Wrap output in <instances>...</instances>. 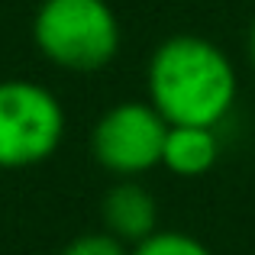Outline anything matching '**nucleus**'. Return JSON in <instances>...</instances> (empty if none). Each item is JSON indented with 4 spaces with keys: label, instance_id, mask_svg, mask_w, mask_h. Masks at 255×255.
Segmentation results:
<instances>
[{
    "label": "nucleus",
    "instance_id": "nucleus-6",
    "mask_svg": "<svg viewBox=\"0 0 255 255\" xmlns=\"http://www.w3.org/2000/svg\"><path fill=\"white\" fill-rule=\"evenodd\" d=\"M223 145L217 126H168L162 168L174 178H204L217 168Z\"/></svg>",
    "mask_w": 255,
    "mask_h": 255
},
{
    "label": "nucleus",
    "instance_id": "nucleus-7",
    "mask_svg": "<svg viewBox=\"0 0 255 255\" xmlns=\"http://www.w3.org/2000/svg\"><path fill=\"white\" fill-rule=\"evenodd\" d=\"M129 255H213L204 239H197L187 230H162L158 226L142 243L129 246Z\"/></svg>",
    "mask_w": 255,
    "mask_h": 255
},
{
    "label": "nucleus",
    "instance_id": "nucleus-9",
    "mask_svg": "<svg viewBox=\"0 0 255 255\" xmlns=\"http://www.w3.org/2000/svg\"><path fill=\"white\" fill-rule=\"evenodd\" d=\"M246 52H249V62L255 68V19L249 23V36H246Z\"/></svg>",
    "mask_w": 255,
    "mask_h": 255
},
{
    "label": "nucleus",
    "instance_id": "nucleus-8",
    "mask_svg": "<svg viewBox=\"0 0 255 255\" xmlns=\"http://www.w3.org/2000/svg\"><path fill=\"white\" fill-rule=\"evenodd\" d=\"M58 255H129V246L107 230H87L71 236Z\"/></svg>",
    "mask_w": 255,
    "mask_h": 255
},
{
    "label": "nucleus",
    "instance_id": "nucleus-5",
    "mask_svg": "<svg viewBox=\"0 0 255 255\" xmlns=\"http://www.w3.org/2000/svg\"><path fill=\"white\" fill-rule=\"evenodd\" d=\"M100 230L126 246L142 243L158 230V197L139 178H117L100 197Z\"/></svg>",
    "mask_w": 255,
    "mask_h": 255
},
{
    "label": "nucleus",
    "instance_id": "nucleus-3",
    "mask_svg": "<svg viewBox=\"0 0 255 255\" xmlns=\"http://www.w3.org/2000/svg\"><path fill=\"white\" fill-rule=\"evenodd\" d=\"M68 117L52 87L29 78L0 81V168L19 171L49 162L65 142Z\"/></svg>",
    "mask_w": 255,
    "mask_h": 255
},
{
    "label": "nucleus",
    "instance_id": "nucleus-2",
    "mask_svg": "<svg viewBox=\"0 0 255 255\" xmlns=\"http://www.w3.org/2000/svg\"><path fill=\"white\" fill-rule=\"evenodd\" d=\"M29 32L39 55L68 75H97L123 49V23L110 0H39Z\"/></svg>",
    "mask_w": 255,
    "mask_h": 255
},
{
    "label": "nucleus",
    "instance_id": "nucleus-1",
    "mask_svg": "<svg viewBox=\"0 0 255 255\" xmlns=\"http://www.w3.org/2000/svg\"><path fill=\"white\" fill-rule=\"evenodd\" d=\"M145 97L168 126H220L236 110L239 75L213 39L174 32L145 62Z\"/></svg>",
    "mask_w": 255,
    "mask_h": 255
},
{
    "label": "nucleus",
    "instance_id": "nucleus-4",
    "mask_svg": "<svg viewBox=\"0 0 255 255\" xmlns=\"http://www.w3.org/2000/svg\"><path fill=\"white\" fill-rule=\"evenodd\" d=\"M168 120L149 97H129L107 107L91 126V158L113 178H142L162 168Z\"/></svg>",
    "mask_w": 255,
    "mask_h": 255
}]
</instances>
